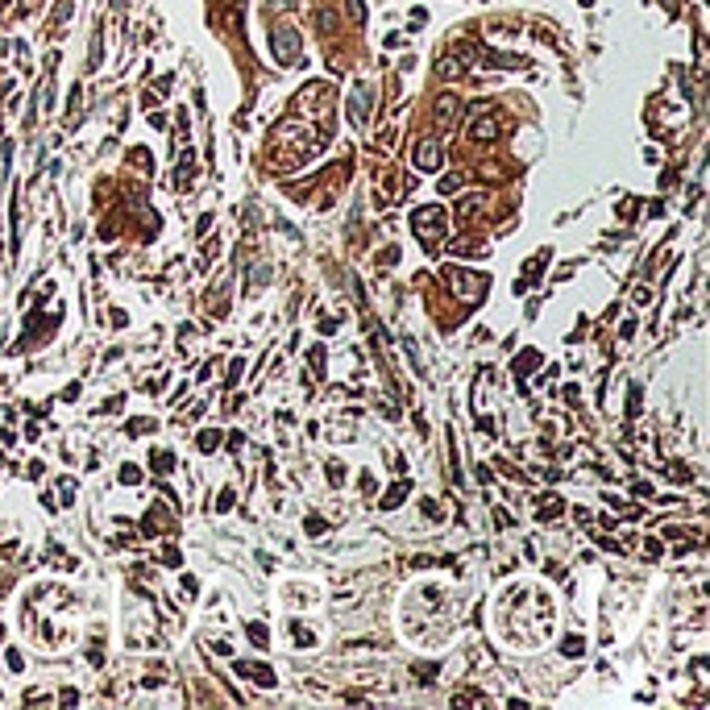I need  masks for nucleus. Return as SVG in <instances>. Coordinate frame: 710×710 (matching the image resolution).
Masks as SVG:
<instances>
[{
    "label": "nucleus",
    "mask_w": 710,
    "mask_h": 710,
    "mask_svg": "<svg viewBox=\"0 0 710 710\" xmlns=\"http://www.w3.org/2000/svg\"><path fill=\"white\" fill-rule=\"evenodd\" d=\"M444 278H448V287H457V295L461 299H482V291H486V278H478V274H465V270H444Z\"/></svg>",
    "instance_id": "nucleus-1"
},
{
    "label": "nucleus",
    "mask_w": 710,
    "mask_h": 710,
    "mask_svg": "<svg viewBox=\"0 0 710 710\" xmlns=\"http://www.w3.org/2000/svg\"><path fill=\"white\" fill-rule=\"evenodd\" d=\"M270 46H274V58H278V63H295V58H299V34H295L291 25H278L274 38H270Z\"/></svg>",
    "instance_id": "nucleus-2"
},
{
    "label": "nucleus",
    "mask_w": 710,
    "mask_h": 710,
    "mask_svg": "<svg viewBox=\"0 0 710 710\" xmlns=\"http://www.w3.org/2000/svg\"><path fill=\"white\" fill-rule=\"evenodd\" d=\"M411 224H415V233H420L424 241H437V233H441V224H444V212L441 208H420V212L411 217Z\"/></svg>",
    "instance_id": "nucleus-3"
},
{
    "label": "nucleus",
    "mask_w": 710,
    "mask_h": 710,
    "mask_svg": "<svg viewBox=\"0 0 710 710\" xmlns=\"http://www.w3.org/2000/svg\"><path fill=\"white\" fill-rule=\"evenodd\" d=\"M441 162L444 158H441V146H437V141H424V146L415 150V167H420V171H437Z\"/></svg>",
    "instance_id": "nucleus-4"
},
{
    "label": "nucleus",
    "mask_w": 710,
    "mask_h": 710,
    "mask_svg": "<svg viewBox=\"0 0 710 710\" xmlns=\"http://www.w3.org/2000/svg\"><path fill=\"white\" fill-rule=\"evenodd\" d=\"M237 673H241V677H254V681H262V685H274V673L262 669V665H237Z\"/></svg>",
    "instance_id": "nucleus-5"
},
{
    "label": "nucleus",
    "mask_w": 710,
    "mask_h": 710,
    "mask_svg": "<svg viewBox=\"0 0 710 710\" xmlns=\"http://www.w3.org/2000/svg\"><path fill=\"white\" fill-rule=\"evenodd\" d=\"M366 104H370V91L357 88V91H354V121H357V125L366 121Z\"/></svg>",
    "instance_id": "nucleus-6"
},
{
    "label": "nucleus",
    "mask_w": 710,
    "mask_h": 710,
    "mask_svg": "<svg viewBox=\"0 0 710 710\" xmlns=\"http://www.w3.org/2000/svg\"><path fill=\"white\" fill-rule=\"evenodd\" d=\"M457 108H461V104H457V96H444L441 104H437V117H441V121H453V117H457Z\"/></svg>",
    "instance_id": "nucleus-7"
},
{
    "label": "nucleus",
    "mask_w": 710,
    "mask_h": 710,
    "mask_svg": "<svg viewBox=\"0 0 710 710\" xmlns=\"http://www.w3.org/2000/svg\"><path fill=\"white\" fill-rule=\"evenodd\" d=\"M532 366H540V354H536V349H524V354H519V361H515V370H519V374H528Z\"/></svg>",
    "instance_id": "nucleus-8"
},
{
    "label": "nucleus",
    "mask_w": 710,
    "mask_h": 710,
    "mask_svg": "<svg viewBox=\"0 0 710 710\" xmlns=\"http://www.w3.org/2000/svg\"><path fill=\"white\" fill-rule=\"evenodd\" d=\"M474 137H482V141H490V137H498V129H494V121H482V125H474Z\"/></svg>",
    "instance_id": "nucleus-9"
},
{
    "label": "nucleus",
    "mask_w": 710,
    "mask_h": 710,
    "mask_svg": "<svg viewBox=\"0 0 710 710\" xmlns=\"http://www.w3.org/2000/svg\"><path fill=\"white\" fill-rule=\"evenodd\" d=\"M581 648H586L581 635H569V640H565V657H581Z\"/></svg>",
    "instance_id": "nucleus-10"
},
{
    "label": "nucleus",
    "mask_w": 710,
    "mask_h": 710,
    "mask_svg": "<svg viewBox=\"0 0 710 710\" xmlns=\"http://www.w3.org/2000/svg\"><path fill=\"white\" fill-rule=\"evenodd\" d=\"M557 511H561V498H548V503H540V519H544V515H548V519H553V515H557Z\"/></svg>",
    "instance_id": "nucleus-11"
},
{
    "label": "nucleus",
    "mask_w": 710,
    "mask_h": 710,
    "mask_svg": "<svg viewBox=\"0 0 710 710\" xmlns=\"http://www.w3.org/2000/svg\"><path fill=\"white\" fill-rule=\"evenodd\" d=\"M403 494H407V486H395L391 494H387V498H382V507H399V503H403Z\"/></svg>",
    "instance_id": "nucleus-12"
},
{
    "label": "nucleus",
    "mask_w": 710,
    "mask_h": 710,
    "mask_svg": "<svg viewBox=\"0 0 710 710\" xmlns=\"http://www.w3.org/2000/svg\"><path fill=\"white\" fill-rule=\"evenodd\" d=\"M217 444H221V437H217V432H204V437H200V448H204V453H212Z\"/></svg>",
    "instance_id": "nucleus-13"
},
{
    "label": "nucleus",
    "mask_w": 710,
    "mask_h": 710,
    "mask_svg": "<svg viewBox=\"0 0 710 710\" xmlns=\"http://www.w3.org/2000/svg\"><path fill=\"white\" fill-rule=\"evenodd\" d=\"M154 470L167 474V470H171V453H154Z\"/></svg>",
    "instance_id": "nucleus-14"
},
{
    "label": "nucleus",
    "mask_w": 710,
    "mask_h": 710,
    "mask_svg": "<svg viewBox=\"0 0 710 710\" xmlns=\"http://www.w3.org/2000/svg\"><path fill=\"white\" fill-rule=\"evenodd\" d=\"M250 640H254V644H266V627H262V623H250Z\"/></svg>",
    "instance_id": "nucleus-15"
},
{
    "label": "nucleus",
    "mask_w": 710,
    "mask_h": 710,
    "mask_svg": "<svg viewBox=\"0 0 710 710\" xmlns=\"http://www.w3.org/2000/svg\"><path fill=\"white\" fill-rule=\"evenodd\" d=\"M324 528H328V524H324L320 515H308V532H311V536H320V532H324Z\"/></svg>",
    "instance_id": "nucleus-16"
},
{
    "label": "nucleus",
    "mask_w": 710,
    "mask_h": 710,
    "mask_svg": "<svg viewBox=\"0 0 710 710\" xmlns=\"http://www.w3.org/2000/svg\"><path fill=\"white\" fill-rule=\"evenodd\" d=\"M154 428V420H129V432H150Z\"/></svg>",
    "instance_id": "nucleus-17"
},
{
    "label": "nucleus",
    "mask_w": 710,
    "mask_h": 710,
    "mask_svg": "<svg viewBox=\"0 0 710 710\" xmlns=\"http://www.w3.org/2000/svg\"><path fill=\"white\" fill-rule=\"evenodd\" d=\"M461 187V175H448V179H441V191H457Z\"/></svg>",
    "instance_id": "nucleus-18"
}]
</instances>
